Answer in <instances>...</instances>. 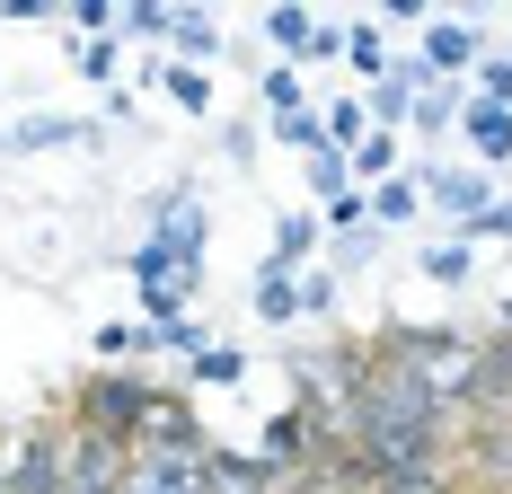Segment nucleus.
<instances>
[{
	"label": "nucleus",
	"mask_w": 512,
	"mask_h": 494,
	"mask_svg": "<svg viewBox=\"0 0 512 494\" xmlns=\"http://www.w3.org/2000/svg\"><path fill=\"white\" fill-rule=\"evenodd\" d=\"M460 89H451V80H424V89H415V115H407V124H415V133H451V124H460Z\"/></svg>",
	"instance_id": "9d476101"
},
{
	"label": "nucleus",
	"mask_w": 512,
	"mask_h": 494,
	"mask_svg": "<svg viewBox=\"0 0 512 494\" xmlns=\"http://www.w3.org/2000/svg\"><path fill=\"white\" fill-rule=\"evenodd\" d=\"M71 133H80V124H62V115H45V124H18V133H9V142L45 150V142H71Z\"/></svg>",
	"instance_id": "c85d7f7f"
},
{
	"label": "nucleus",
	"mask_w": 512,
	"mask_h": 494,
	"mask_svg": "<svg viewBox=\"0 0 512 494\" xmlns=\"http://www.w3.org/2000/svg\"><path fill=\"white\" fill-rule=\"evenodd\" d=\"M159 89H168V106H186V115H212V80L195 71V62H168Z\"/></svg>",
	"instance_id": "4468645a"
},
{
	"label": "nucleus",
	"mask_w": 512,
	"mask_h": 494,
	"mask_svg": "<svg viewBox=\"0 0 512 494\" xmlns=\"http://www.w3.org/2000/svg\"><path fill=\"white\" fill-rule=\"evenodd\" d=\"M345 168H354L362 195H371V186H389V177H398V133H362V142L345 150Z\"/></svg>",
	"instance_id": "6e6552de"
},
{
	"label": "nucleus",
	"mask_w": 512,
	"mask_h": 494,
	"mask_svg": "<svg viewBox=\"0 0 512 494\" xmlns=\"http://www.w3.org/2000/svg\"><path fill=\"white\" fill-rule=\"evenodd\" d=\"M168 45L186 53L195 71H204L212 53H221V27H212V9H168Z\"/></svg>",
	"instance_id": "1a4fd4ad"
},
{
	"label": "nucleus",
	"mask_w": 512,
	"mask_h": 494,
	"mask_svg": "<svg viewBox=\"0 0 512 494\" xmlns=\"http://www.w3.org/2000/svg\"><path fill=\"white\" fill-rule=\"evenodd\" d=\"M345 36H354V27H327V18H318V27H309V53H301V62H336V53H345Z\"/></svg>",
	"instance_id": "cd10ccee"
},
{
	"label": "nucleus",
	"mask_w": 512,
	"mask_h": 494,
	"mask_svg": "<svg viewBox=\"0 0 512 494\" xmlns=\"http://www.w3.org/2000/svg\"><path fill=\"white\" fill-rule=\"evenodd\" d=\"M424 212V186L415 177H389V186H371V221H415Z\"/></svg>",
	"instance_id": "f3484780"
},
{
	"label": "nucleus",
	"mask_w": 512,
	"mask_h": 494,
	"mask_svg": "<svg viewBox=\"0 0 512 494\" xmlns=\"http://www.w3.org/2000/svg\"><path fill=\"white\" fill-rule=\"evenodd\" d=\"M265 133H274V142H292L301 159H318V150H336V142H327V124H318L309 106H283V115H265Z\"/></svg>",
	"instance_id": "9b49d317"
},
{
	"label": "nucleus",
	"mask_w": 512,
	"mask_h": 494,
	"mask_svg": "<svg viewBox=\"0 0 512 494\" xmlns=\"http://www.w3.org/2000/svg\"><path fill=\"white\" fill-rule=\"evenodd\" d=\"M124 468L133 450L89 433V424H62V494H124Z\"/></svg>",
	"instance_id": "f03ea898"
},
{
	"label": "nucleus",
	"mask_w": 512,
	"mask_h": 494,
	"mask_svg": "<svg viewBox=\"0 0 512 494\" xmlns=\"http://www.w3.org/2000/svg\"><path fill=\"white\" fill-rule=\"evenodd\" d=\"M477 62H486V36H477L468 18H433V27H424V80H460Z\"/></svg>",
	"instance_id": "20e7f679"
},
{
	"label": "nucleus",
	"mask_w": 512,
	"mask_h": 494,
	"mask_svg": "<svg viewBox=\"0 0 512 494\" xmlns=\"http://www.w3.org/2000/svg\"><path fill=\"white\" fill-rule=\"evenodd\" d=\"M460 133L477 142V159H486V168H504V159H512V106L468 98V106H460Z\"/></svg>",
	"instance_id": "0eeeda50"
},
{
	"label": "nucleus",
	"mask_w": 512,
	"mask_h": 494,
	"mask_svg": "<svg viewBox=\"0 0 512 494\" xmlns=\"http://www.w3.org/2000/svg\"><path fill=\"white\" fill-rule=\"evenodd\" d=\"M71 62H80L89 80H106V71H115V36H71Z\"/></svg>",
	"instance_id": "b1692460"
},
{
	"label": "nucleus",
	"mask_w": 512,
	"mask_h": 494,
	"mask_svg": "<svg viewBox=\"0 0 512 494\" xmlns=\"http://www.w3.org/2000/svg\"><path fill=\"white\" fill-rule=\"evenodd\" d=\"M327 230L362 239V230H371V195H336V203H327Z\"/></svg>",
	"instance_id": "5701e85b"
},
{
	"label": "nucleus",
	"mask_w": 512,
	"mask_h": 494,
	"mask_svg": "<svg viewBox=\"0 0 512 494\" xmlns=\"http://www.w3.org/2000/svg\"><path fill=\"white\" fill-rule=\"evenodd\" d=\"M468 265H477V256H468V239H433V247H424V274H433L442 292H451V283H468Z\"/></svg>",
	"instance_id": "a211bd4d"
},
{
	"label": "nucleus",
	"mask_w": 512,
	"mask_h": 494,
	"mask_svg": "<svg viewBox=\"0 0 512 494\" xmlns=\"http://www.w3.org/2000/svg\"><path fill=\"white\" fill-rule=\"evenodd\" d=\"M309 256H318V212H283L274 247H265V274H309Z\"/></svg>",
	"instance_id": "423d86ee"
},
{
	"label": "nucleus",
	"mask_w": 512,
	"mask_h": 494,
	"mask_svg": "<svg viewBox=\"0 0 512 494\" xmlns=\"http://www.w3.org/2000/svg\"><path fill=\"white\" fill-rule=\"evenodd\" d=\"M283 106H301V71H292V62L265 71V115H283Z\"/></svg>",
	"instance_id": "393cba45"
},
{
	"label": "nucleus",
	"mask_w": 512,
	"mask_h": 494,
	"mask_svg": "<svg viewBox=\"0 0 512 494\" xmlns=\"http://www.w3.org/2000/svg\"><path fill=\"white\" fill-rule=\"evenodd\" d=\"M309 195H354V168H345V150H318V159H309Z\"/></svg>",
	"instance_id": "412c9836"
},
{
	"label": "nucleus",
	"mask_w": 512,
	"mask_h": 494,
	"mask_svg": "<svg viewBox=\"0 0 512 494\" xmlns=\"http://www.w3.org/2000/svg\"><path fill=\"white\" fill-rule=\"evenodd\" d=\"M124 494H204V459H159V450H133Z\"/></svg>",
	"instance_id": "39448f33"
},
{
	"label": "nucleus",
	"mask_w": 512,
	"mask_h": 494,
	"mask_svg": "<svg viewBox=\"0 0 512 494\" xmlns=\"http://www.w3.org/2000/svg\"><path fill=\"white\" fill-rule=\"evenodd\" d=\"M345 62H354V71H371V80H389V45H380V27H371V18L345 36Z\"/></svg>",
	"instance_id": "6ab92c4d"
},
{
	"label": "nucleus",
	"mask_w": 512,
	"mask_h": 494,
	"mask_svg": "<svg viewBox=\"0 0 512 494\" xmlns=\"http://www.w3.org/2000/svg\"><path fill=\"white\" fill-rule=\"evenodd\" d=\"M62 18H71V27H89V36H115V0H71Z\"/></svg>",
	"instance_id": "a878e982"
},
{
	"label": "nucleus",
	"mask_w": 512,
	"mask_h": 494,
	"mask_svg": "<svg viewBox=\"0 0 512 494\" xmlns=\"http://www.w3.org/2000/svg\"><path fill=\"white\" fill-rule=\"evenodd\" d=\"M362 133H371V106H362V98H336V106H327V142H336V150H354Z\"/></svg>",
	"instance_id": "aec40b11"
},
{
	"label": "nucleus",
	"mask_w": 512,
	"mask_h": 494,
	"mask_svg": "<svg viewBox=\"0 0 512 494\" xmlns=\"http://www.w3.org/2000/svg\"><path fill=\"white\" fill-rule=\"evenodd\" d=\"M168 380H151V371H89L80 389H71V424H89V433H106V442H142V424H151V406Z\"/></svg>",
	"instance_id": "f257e3e1"
},
{
	"label": "nucleus",
	"mask_w": 512,
	"mask_h": 494,
	"mask_svg": "<svg viewBox=\"0 0 512 494\" xmlns=\"http://www.w3.org/2000/svg\"><path fill=\"white\" fill-rule=\"evenodd\" d=\"M468 239H504L512 247V203H486V212L468 221Z\"/></svg>",
	"instance_id": "c756f323"
},
{
	"label": "nucleus",
	"mask_w": 512,
	"mask_h": 494,
	"mask_svg": "<svg viewBox=\"0 0 512 494\" xmlns=\"http://www.w3.org/2000/svg\"><path fill=\"white\" fill-rule=\"evenodd\" d=\"M477 98H486V106H512V53H486V62H477Z\"/></svg>",
	"instance_id": "4be33fe9"
},
{
	"label": "nucleus",
	"mask_w": 512,
	"mask_h": 494,
	"mask_svg": "<svg viewBox=\"0 0 512 494\" xmlns=\"http://www.w3.org/2000/svg\"><path fill=\"white\" fill-rule=\"evenodd\" d=\"M309 27H318V18H309V9H292V0H283V9H265V45L283 53V62H292V53H309Z\"/></svg>",
	"instance_id": "ddd939ff"
},
{
	"label": "nucleus",
	"mask_w": 512,
	"mask_h": 494,
	"mask_svg": "<svg viewBox=\"0 0 512 494\" xmlns=\"http://www.w3.org/2000/svg\"><path fill=\"white\" fill-rule=\"evenodd\" d=\"M256 318L265 327H292L301 318V274H256Z\"/></svg>",
	"instance_id": "f8f14e48"
},
{
	"label": "nucleus",
	"mask_w": 512,
	"mask_h": 494,
	"mask_svg": "<svg viewBox=\"0 0 512 494\" xmlns=\"http://www.w3.org/2000/svg\"><path fill=\"white\" fill-rule=\"evenodd\" d=\"M115 36H133V45H168V0H133V9H115Z\"/></svg>",
	"instance_id": "2eb2a0df"
},
{
	"label": "nucleus",
	"mask_w": 512,
	"mask_h": 494,
	"mask_svg": "<svg viewBox=\"0 0 512 494\" xmlns=\"http://www.w3.org/2000/svg\"><path fill=\"white\" fill-rule=\"evenodd\" d=\"M415 186H424V203H433L442 221H460V230L495 203V177H486V168H415Z\"/></svg>",
	"instance_id": "7ed1b4c3"
},
{
	"label": "nucleus",
	"mask_w": 512,
	"mask_h": 494,
	"mask_svg": "<svg viewBox=\"0 0 512 494\" xmlns=\"http://www.w3.org/2000/svg\"><path fill=\"white\" fill-rule=\"evenodd\" d=\"M195 380H204V389H239V380H248V353L239 345H204L195 353Z\"/></svg>",
	"instance_id": "dca6fc26"
},
{
	"label": "nucleus",
	"mask_w": 512,
	"mask_h": 494,
	"mask_svg": "<svg viewBox=\"0 0 512 494\" xmlns=\"http://www.w3.org/2000/svg\"><path fill=\"white\" fill-rule=\"evenodd\" d=\"M327 300H336V274H327V265H309V274H301V318H318Z\"/></svg>",
	"instance_id": "bb28decb"
}]
</instances>
